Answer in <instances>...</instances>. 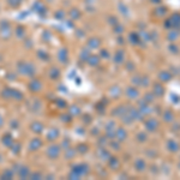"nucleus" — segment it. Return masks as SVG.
<instances>
[{"label": "nucleus", "mask_w": 180, "mask_h": 180, "mask_svg": "<svg viewBox=\"0 0 180 180\" xmlns=\"http://www.w3.org/2000/svg\"><path fill=\"white\" fill-rule=\"evenodd\" d=\"M167 147H168V149H169L171 151H176V150L179 149V145H178V143H175L174 141H169V142H168Z\"/></svg>", "instance_id": "5"}, {"label": "nucleus", "mask_w": 180, "mask_h": 180, "mask_svg": "<svg viewBox=\"0 0 180 180\" xmlns=\"http://www.w3.org/2000/svg\"><path fill=\"white\" fill-rule=\"evenodd\" d=\"M160 78H161V81L166 82V81H169V79H171V78H172V75H171L169 72H161Z\"/></svg>", "instance_id": "7"}, {"label": "nucleus", "mask_w": 180, "mask_h": 180, "mask_svg": "<svg viewBox=\"0 0 180 180\" xmlns=\"http://www.w3.org/2000/svg\"><path fill=\"white\" fill-rule=\"evenodd\" d=\"M151 3H154V4H160L161 0H151Z\"/></svg>", "instance_id": "11"}, {"label": "nucleus", "mask_w": 180, "mask_h": 180, "mask_svg": "<svg viewBox=\"0 0 180 180\" xmlns=\"http://www.w3.org/2000/svg\"><path fill=\"white\" fill-rule=\"evenodd\" d=\"M145 126H147V129L149 131H155L157 127H159V122H157L156 120H148L147 122H145Z\"/></svg>", "instance_id": "3"}, {"label": "nucleus", "mask_w": 180, "mask_h": 180, "mask_svg": "<svg viewBox=\"0 0 180 180\" xmlns=\"http://www.w3.org/2000/svg\"><path fill=\"white\" fill-rule=\"evenodd\" d=\"M178 35H179V32H178V31H174V30H173L172 32H169V36H168V39H169L171 41H172V40H175V39L178 37Z\"/></svg>", "instance_id": "8"}, {"label": "nucleus", "mask_w": 180, "mask_h": 180, "mask_svg": "<svg viewBox=\"0 0 180 180\" xmlns=\"http://www.w3.org/2000/svg\"><path fill=\"white\" fill-rule=\"evenodd\" d=\"M171 23H172V27L173 28H180V13H175L173 15L171 18Z\"/></svg>", "instance_id": "1"}, {"label": "nucleus", "mask_w": 180, "mask_h": 180, "mask_svg": "<svg viewBox=\"0 0 180 180\" xmlns=\"http://www.w3.org/2000/svg\"><path fill=\"white\" fill-rule=\"evenodd\" d=\"M163 93H165V89L161 85V83H155L154 84V94L157 96H162Z\"/></svg>", "instance_id": "2"}, {"label": "nucleus", "mask_w": 180, "mask_h": 180, "mask_svg": "<svg viewBox=\"0 0 180 180\" xmlns=\"http://www.w3.org/2000/svg\"><path fill=\"white\" fill-rule=\"evenodd\" d=\"M169 49H171L172 52H174V53H178V52H179V48L176 47V44H173V43L169 46Z\"/></svg>", "instance_id": "9"}, {"label": "nucleus", "mask_w": 180, "mask_h": 180, "mask_svg": "<svg viewBox=\"0 0 180 180\" xmlns=\"http://www.w3.org/2000/svg\"><path fill=\"white\" fill-rule=\"evenodd\" d=\"M163 119L167 122H171V121H173V114L171 113L169 110H167V112H165V113H163Z\"/></svg>", "instance_id": "6"}, {"label": "nucleus", "mask_w": 180, "mask_h": 180, "mask_svg": "<svg viewBox=\"0 0 180 180\" xmlns=\"http://www.w3.org/2000/svg\"><path fill=\"white\" fill-rule=\"evenodd\" d=\"M154 12H155V15H156L157 17H161V16H163V15L167 12V8H166L165 6H157V7L154 10Z\"/></svg>", "instance_id": "4"}, {"label": "nucleus", "mask_w": 180, "mask_h": 180, "mask_svg": "<svg viewBox=\"0 0 180 180\" xmlns=\"http://www.w3.org/2000/svg\"><path fill=\"white\" fill-rule=\"evenodd\" d=\"M137 166H138V169H139V171H142V169H143V168L145 167L144 162H143V161H141V160H139V161L137 162Z\"/></svg>", "instance_id": "10"}]
</instances>
